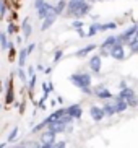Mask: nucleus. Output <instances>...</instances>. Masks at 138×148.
<instances>
[{"instance_id":"15","label":"nucleus","mask_w":138,"mask_h":148,"mask_svg":"<svg viewBox=\"0 0 138 148\" xmlns=\"http://www.w3.org/2000/svg\"><path fill=\"white\" fill-rule=\"evenodd\" d=\"M135 96V91L133 90H132V88H124V90H120V93H119V96H117V98H119V99H130V98H133Z\"/></svg>"},{"instance_id":"39","label":"nucleus","mask_w":138,"mask_h":148,"mask_svg":"<svg viewBox=\"0 0 138 148\" xmlns=\"http://www.w3.org/2000/svg\"><path fill=\"white\" fill-rule=\"evenodd\" d=\"M34 49H36V44H34V42H31L29 46L26 47V51H28V56H29V54L33 52V51H34Z\"/></svg>"},{"instance_id":"21","label":"nucleus","mask_w":138,"mask_h":148,"mask_svg":"<svg viewBox=\"0 0 138 148\" xmlns=\"http://www.w3.org/2000/svg\"><path fill=\"white\" fill-rule=\"evenodd\" d=\"M102 111H104V114H106V116H109V117H112L114 114H117L114 103H112V104H109V103H107V104H104L102 106Z\"/></svg>"},{"instance_id":"1","label":"nucleus","mask_w":138,"mask_h":148,"mask_svg":"<svg viewBox=\"0 0 138 148\" xmlns=\"http://www.w3.org/2000/svg\"><path fill=\"white\" fill-rule=\"evenodd\" d=\"M70 82L72 85H75L77 88H85V86H91V75L89 73H73L70 75Z\"/></svg>"},{"instance_id":"43","label":"nucleus","mask_w":138,"mask_h":148,"mask_svg":"<svg viewBox=\"0 0 138 148\" xmlns=\"http://www.w3.org/2000/svg\"><path fill=\"white\" fill-rule=\"evenodd\" d=\"M135 38L138 39V28H137V33H135Z\"/></svg>"},{"instance_id":"45","label":"nucleus","mask_w":138,"mask_h":148,"mask_svg":"<svg viewBox=\"0 0 138 148\" xmlns=\"http://www.w3.org/2000/svg\"><path fill=\"white\" fill-rule=\"evenodd\" d=\"M99 2H107V0H99Z\"/></svg>"},{"instance_id":"38","label":"nucleus","mask_w":138,"mask_h":148,"mask_svg":"<svg viewBox=\"0 0 138 148\" xmlns=\"http://www.w3.org/2000/svg\"><path fill=\"white\" fill-rule=\"evenodd\" d=\"M81 93H85V95H93V90H91V86H85V88H81Z\"/></svg>"},{"instance_id":"29","label":"nucleus","mask_w":138,"mask_h":148,"mask_svg":"<svg viewBox=\"0 0 138 148\" xmlns=\"http://www.w3.org/2000/svg\"><path fill=\"white\" fill-rule=\"evenodd\" d=\"M16 135H18V127H15V129L10 132V135H8V138L7 140H8V142H13V140L16 138Z\"/></svg>"},{"instance_id":"41","label":"nucleus","mask_w":138,"mask_h":148,"mask_svg":"<svg viewBox=\"0 0 138 148\" xmlns=\"http://www.w3.org/2000/svg\"><path fill=\"white\" fill-rule=\"evenodd\" d=\"M41 148H54V143H41Z\"/></svg>"},{"instance_id":"42","label":"nucleus","mask_w":138,"mask_h":148,"mask_svg":"<svg viewBox=\"0 0 138 148\" xmlns=\"http://www.w3.org/2000/svg\"><path fill=\"white\" fill-rule=\"evenodd\" d=\"M119 86H120V90H124V88H127V83L125 82H120V85H119Z\"/></svg>"},{"instance_id":"5","label":"nucleus","mask_w":138,"mask_h":148,"mask_svg":"<svg viewBox=\"0 0 138 148\" xmlns=\"http://www.w3.org/2000/svg\"><path fill=\"white\" fill-rule=\"evenodd\" d=\"M88 65H89L91 72H94V73H99V72H101V65H102V57H101L99 54L93 56V57L89 59V62H88Z\"/></svg>"},{"instance_id":"25","label":"nucleus","mask_w":138,"mask_h":148,"mask_svg":"<svg viewBox=\"0 0 138 148\" xmlns=\"http://www.w3.org/2000/svg\"><path fill=\"white\" fill-rule=\"evenodd\" d=\"M115 28H117V23H115V21L102 23V28H101V33H102V31H107V29H115Z\"/></svg>"},{"instance_id":"44","label":"nucleus","mask_w":138,"mask_h":148,"mask_svg":"<svg viewBox=\"0 0 138 148\" xmlns=\"http://www.w3.org/2000/svg\"><path fill=\"white\" fill-rule=\"evenodd\" d=\"M5 147H7V145H5V143H2V145H0V148H5Z\"/></svg>"},{"instance_id":"14","label":"nucleus","mask_w":138,"mask_h":148,"mask_svg":"<svg viewBox=\"0 0 138 148\" xmlns=\"http://www.w3.org/2000/svg\"><path fill=\"white\" fill-rule=\"evenodd\" d=\"M94 49H96L94 44H88L86 47H83V49H80V51H77V54H75V56H77L78 59H83V57H86L89 52H93Z\"/></svg>"},{"instance_id":"2","label":"nucleus","mask_w":138,"mask_h":148,"mask_svg":"<svg viewBox=\"0 0 138 148\" xmlns=\"http://www.w3.org/2000/svg\"><path fill=\"white\" fill-rule=\"evenodd\" d=\"M115 44H117V36H109V38H106V39L102 41V44H101V47H99V56L101 57H109L111 56V49H112Z\"/></svg>"},{"instance_id":"16","label":"nucleus","mask_w":138,"mask_h":148,"mask_svg":"<svg viewBox=\"0 0 138 148\" xmlns=\"http://www.w3.org/2000/svg\"><path fill=\"white\" fill-rule=\"evenodd\" d=\"M21 31H23V36H25V38H29L31 33H33V26L29 25V20H28V18H26L25 21H23V25H21Z\"/></svg>"},{"instance_id":"31","label":"nucleus","mask_w":138,"mask_h":148,"mask_svg":"<svg viewBox=\"0 0 138 148\" xmlns=\"http://www.w3.org/2000/svg\"><path fill=\"white\" fill-rule=\"evenodd\" d=\"M16 29H18V28L15 26L13 23H10V25H8V28H7V33H8V34H13V33H16Z\"/></svg>"},{"instance_id":"33","label":"nucleus","mask_w":138,"mask_h":148,"mask_svg":"<svg viewBox=\"0 0 138 148\" xmlns=\"http://www.w3.org/2000/svg\"><path fill=\"white\" fill-rule=\"evenodd\" d=\"M62 57H64V51H57L55 56H54V62H59Z\"/></svg>"},{"instance_id":"34","label":"nucleus","mask_w":138,"mask_h":148,"mask_svg":"<svg viewBox=\"0 0 138 148\" xmlns=\"http://www.w3.org/2000/svg\"><path fill=\"white\" fill-rule=\"evenodd\" d=\"M44 127H46V124H44V122H41V124H38V125H36L34 129L31 130V134H34V132H39L41 129H44Z\"/></svg>"},{"instance_id":"4","label":"nucleus","mask_w":138,"mask_h":148,"mask_svg":"<svg viewBox=\"0 0 138 148\" xmlns=\"http://www.w3.org/2000/svg\"><path fill=\"white\" fill-rule=\"evenodd\" d=\"M36 12H38L39 20H44V18H47V16H57L55 15V7L51 5L49 2H44V5H41Z\"/></svg>"},{"instance_id":"19","label":"nucleus","mask_w":138,"mask_h":148,"mask_svg":"<svg viewBox=\"0 0 138 148\" xmlns=\"http://www.w3.org/2000/svg\"><path fill=\"white\" fill-rule=\"evenodd\" d=\"M67 2H68V0H59V2H57V5H55V15L57 16H59V15H64L65 8H67Z\"/></svg>"},{"instance_id":"7","label":"nucleus","mask_w":138,"mask_h":148,"mask_svg":"<svg viewBox=\"0 0 138 148\" xmlns=\"http://www.w3.org/2000/svg\"><path fill=\"white\" fill-rule=\"evenodd\" d=\"M89 116L94 122H99V121H102V119L106 117L102 108H99V106H91L89 108Z\"/></svg>"},{"instance_id":"9","label":"nucleus","mask_w":138,"mask_h":148,"mask_svg":"<svg viewBox=\"0 0 138 148\" xmlns=\"http://www.w3.org/2000/svg\"><path fill=\"white\" fill-rule=\"evenodd\" d=\"M65 112L70 114L73 119H80L81 114H83V111H81V108H80V104H72V106H68V108L65 109Z\"/></svg>"},{"instance_id":"8","label":"nucleus","mask_w":138,"mask_h":148,"mask_svg":"<svg viewBox=\"0 0 138 148\" xmlns=\"http://www.w3.org/2000/svg\"><path fill=\"white\" fill-rule=\"evenodd\" d=\"M94 95L98 96L99 99H111V98H112V93L104 86H96L94 88Z\"/></svg>"},{"instance_id":"24","label":"nucleus","mask_w":138,"mask_h":148,"mask_svg":"<svg viewBox=\"0 0 138 148\" xmlns=\"http://www.w3.org/2000/svg\"><path fill=\"white\" fill-rule=\"evenodd\" d=\"M0 46H2V49H8V39H7V34H5L3 31H0Z\"/></svg>"},{"instance_id":"37","label":"nucleus","mask_w":138,"mask_h":148,"mask_svg":"<svg viewBox=\"0 0 138 148\" xmlns=\"http://www.w3.org/2000/svg\"><path fill=\"white\" fill-rule=\"evenodd\" d=\"M54 148H67V143H65V142H55V143H54Z\"/></svg>"},{"instance_id":"3","label":"nucleus","mask_w":138,"mask_h":148,"mask_svg":"<svg viewBox=\"0 0 138 148\" xmlns=\"http://www.w3.org/2000/svg\"><path fill=\"white\" fill-rule=\"evenodd\" d=\"M86 0H68L67 2V8H65V12H64V16H68V18H77V12H78V8L81 7V3H85Z\"/></svg>"},{"instance_id":"28","label":"nucleus","mask_w":138,"mask_h":148,"mask_svg":"<svg viewBox=\"0 0 138 148\" xmlns=\"http://www.w3.org/2000/svg\"><path fill=\"white\" fill-rule=\"evenodd\" d=\"M127 104H128V108H137V106H138V99H137V96H133V98L127 99Z\"/></svg>"},{"instance_id":"17","label":"nucleus","mask_w":138,"mask_h":148,"mask_svg":"<svg viewBox=\"0 0 138 148\" xmlns=\"http://www.w3.org/2000/svg\"><path fill=\"white\" fill-rule=\"evenodd\" d=\"M55 20H57V16H47V18H44V20H42V26H41V31L49 29V28L55 23Z\"/></svg>"},{"instance_id":"6","label":"nucleus","mask_w":138,"mask_h":148,"mask_svg":"<svg viewBox=\"0 0 138 148\" xmlns=\"http://www.w3.org/2000/svg\"><path fill=\"white\" fill-rule=\"evenodd\" d=\"M111 57L115 59V60H124V59H125V49H124V46L117 42L115 46L111 49Z\"/></svg>"},{"instance_id":"23","label":"nucleus","mask_w":138,"mask_h":148,"mask_svg":"<svg viewBox=\"0 0 138 148\" xmlns=\"http://www.w3.org/2000/svg\"><path fill=\"white\" fill-rule=\"evenodd\" d=\"M26 57H28V51L26 49H21L20 51V56H18V64H20V67H25V62H26Z\"/></svg>"},{"instance_id":"12","label":"nucleus","mask_w":138,"mask_h":148,"mask_svg":"<svg viewBox=\"0 0 138 148\" xmlns=\"http://www.w3.org/2000/svg\"><path fill=\"white\" fill-rule=\"evenodd\" d=\"M64 114H65V109H57L55 112H52L51 116H49V117L46 119V121H44V124H46V125H49V124H52V122L59 121V119H60L62 116H64Z\"/></svg>"},{"instance_id":"13","label":"nucleus","mask_w":138,"mask_h":148,"mask_svg":"<svg viewBox=\"0 0 138 148\" xmlns=\"http://www.w3.org/2000/svg\"><path fill=\"white\" fill-rule=\"evenodd\" d=\"M41 143H55V134L47 129V130L41 135Z\"/></svg>"},{"instance_id":"27","label":"nucleus","mask_w":138,"mask_h":148,"mask_svg":"<svg viewBox=\"0 0 138 148\" xmlns=\"http://www.w3.org/2000/svg\"><path fill=\"white\" fill-rule=\"evenodd\" d=\"M18 77H20V80H21L23 83H26V82H28V77H26L25 70H23L21 67H20V69H18Z\"/></svg>"},{"instance_id":"10","label":"nucleus","mask_w":138,"mask_h":148,"mask_svg":"<svg viewBox=\"0 0 138 148\" xmlns=\"http://www.w3.org/2000/svg\"><path fill=\"white\" fill-rule=\"evenodd\" d=\"M49 130L51 132H54V134H62V132H65L67 130V125H65V124H62L60 121H55V122H52V124H49Z\"/></svg>"},{"instance_id":"11","label":"nucleus","mask_w":138,"mask_h":148,"mask_svg":"<svg viewBox=\"0 0 138 148\" xmlns=\"http://www.w3.org/2000/svg\"><path fill=\"white\" fill-rule=\"evenodd\" d=\"M89 12H91V3L86 0V2H85V3H81V7L78 8L77 18H85L86 15H89Z\"/></svg>"},{"instance_id":"32","label":"nucleus","mask_w":138,"mask_h":148,"mask_svg":"<svg viewBox=\"0 0 138 148\" xmlns=\"http://www.w3.org/2000/svg\"><path fill=\"white\" fill-rule=\"evenodd\" d=\"M72 28H73V29H80V28H83V23L80 21V20H75V21L72 23Z\"/></svg>"},{"instance_id":"18","label":"nucleus","mask_w":138,"mask_h":148,"mask_svg":"<svg viewBox=\"0 0 138 148\" xmlns=\"http://www.w3.org/2000/svg\"><path fill=\"white\" fill-rule=\"evenodd\" d=\"M114 106H115V112H124V111L128 108L127 101L125 99H119V98H117V101L114 103Z\"/></svg>"},{"instance_id":"35","label":"nucleus","mask_w":138,"mask_h":148,"mask_svg":"<svg viewBox=\"0 0 138 148\" xmlns=\"http://www.w3.org/2000/svg\"><path fill=\"white\" fill-rule=\"evenodd\" d=\"M36 85V75H31V78H29V90H33Z\"/></svg>"},{"instance_id":"26","label":"nucleus","mask_w":138,"mask_h":148,"mask_svg":"<svg viewBox=\"0 0 138 148\" xmlns=\"http://www.w3.org/2000/svg\"><path fill=\"white\" fill-rule=\"evenodd\" d=\"M59 121H60L62 124H65V125H67V124H70V122L73 121V117H72V116H70V114H67V112H65L64 116H62V117L59 119Z\"/></svg>"},{"instance_id":"36","label":"nucleus","mask_w":138,"mask_h":148,"mask_svg":"<svg viewBox=\"0 0 138 148\" xmlns=\"http://www.w3.org/2000/svg\"><path fill=\"white\" fill-rule=\"evenodd\" d=\"M26 148H41V143H38V142H31V143L26 145Z\"/></svg>"},{"instance_id":"22","label":"nucleus","mask_w":138,"mask_h":148,"mask_svg":"<svg viewBox=\"0 0 138 148\" xmlns=\"http://www.w3.org/2000/svg\"><path fill=\"white\" fill-rule=\"evenodd\" d=\"M127 46L130 47V52H132V54H138V39H137V38H132Z\"/></svg>"},{"instance_id":"40","label":"nucleus","mask_w":138,"mask_h":148,"mask_svg":"<svg viewBox=\"0 0 138 148\" xmlns=\"http://www.w3.org/2000/svg\"><path fill=\"white\" fill-rule=\"evenodd\" d=\"M44 2H46V0H34V8L38 10L41 5H44Z\"/></svg>"},{"instance_id":"20","label":"nucleus","mask_w":138,"mask_h":148,"mask_svg":"<svg viewBox=\"0 0 138 148\" xmlns=\"http://www.w3.org/2000/svg\"><path fill=\"white\" fill-rule=\"evenodd\" d=\"M101 28H102V23H93L88 29V36H94L98 33H101Z\"/></svg>"},{"instance_id":"30","label":"nucleus","mask_w":138,"mask_h":148,"mask_svg":"<svg viewBox=\"0 0 138 148\" xmlns=\"http://www.w3.org/2000/svg\"><path fill=\"white\" fill-rule=\"evenodd\" d=\"M5 12H7V5L3 0H0V16H5Z\"/></svg>"}]
</instances>
